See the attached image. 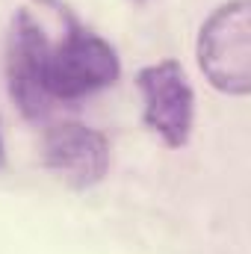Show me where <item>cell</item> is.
<instances>
[{
    "mask_svg": "<svg viewBox=\"0 0 251 254\" xmlns=\"http://www.w3.org/2000/svg\"><path fill=\"white\" fill-rule=\"evenodd\" d=\"M60 15L65 21V36L60 45L48 48L42 74L48 98L80 101L113 86L122 74V60L116 48L98 33H92L68 6Z\"/></svg>",
    "mask_w": 251,
    "mask_h": 254,
    "instance_id": "1",
    "label": "cell"
},
{
    "mask_svg": "<svg viewBox=\"0 0 251 254\" xmlns=\"http://www.w3.org/2000/svg\"><path fill=\"white\" fill-rule=\"evenodd\" d=\"M198 65L213 89L231 98L251 92V3L228 0L216 6L198 30Z\"/></svg>",
    "mask_w": 251,
    "mask_h": 254,
    "instance_id": "2",
    "label": "cell"
},
{
    "mask_svg": "<svg viewBox=\"0 0 251 254\" xmlns=\"http://www.w3.org/2000/svg\"><path fill=\"white\" fill-rule=\"evenodd\" d=\"M142 125L169 148H184L195 127V92L178 60H160L136 71Z\"/></svg>",
    "mask_w": 251,
    "mask_h": 254,
    "instance_id": "3",
    "label": "cell"
},
{
    "mask_svg": "<svg viewBox=\"0 0 251 254\" xmlns=\"http://www.w3.org/2000/svg\"><path fill=\"white\" fill-rule=\"evenodd\" d=\"M45 166L71 190H92L110 172V139L80 122L48 127L42 145Z\"/></svg>",
    "mask_w": 251,
    "mask_h": 254,
    "instance_id": "4",
    "label": "cell"
},
{
    "mask_svg": "<svg viewBox=\"0 0 251 254\" xmlns=\"http://www.w3.org/2000/svg\"><path fill=\"white\" fill-rule=\"evenodd\" d=\"M48 48L51 42L42 33V27L33 21L27 9H21L12 18V30L6 42V80H9L12 101L30 122H39L48 113V101H51L42 83Z\"/></svg>",
    "mask_w": 251,
    "mask_h": 254,
    "instance_id": "5",
    "label": "cell"
},
{
    "mask_svg": "<svg viewBox=\"0 0 251 254\" xmlns=\"http://www.w3.org/2000/svg\"><path fill=\"white\" fill-rule=\"evenodd\" d=\"M0 166H6V142H3V127H0Z\"/></svg>",
    "mask_w": 251,
    "mask_h": 254,
    "instance_id": "6",
    "label": "cell"
},
{
    "mask_svg": "<svg viewBox=\"0 0 251 254\" xmlns=\"http://www.w3.org/2000/svg\"><path fill=\"white\" fill-rule=\"evenodd\" d=\"M133 3H145V0H133Z\"/></svg>",
    "mask_w": 251,
    "mask_h": 254,
    "instance_id": "7",
    "label": "cell"
}]
</instances>
